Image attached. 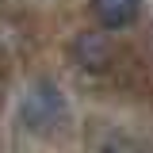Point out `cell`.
Returning a JSON list of instances; mask_svg holds the SVG:
<instances>
[{
  "mask_svg": "<svg viewBox=\"0 0 153 153\" xmlns=\"http://www.w3.org/2000/svg\"><path fill=\"white\" fill-rule=\"evenodd\" d=\"M142 12V0H92V16L103 31H123L130 27Z\"/></svg>",
  "mask_w": 153,
  "mask_h": 153,
  "instance_id": "cell-3",
  "label": "cell"
},
{
  "mask_svg": "<svg viewBox=\"0 0 153 153\" xmlns=\"http://www.w3.org/2000/svg\"><path fill=\"white\" fill-rule=\"evenodd\" d=\"M19 115H23V126H27V130L50 134V130H57V126L69 119V100L57 92V84L38 80L35 88L27 92V100H23Z\"/></svg>",
  "mask_w": 153,
  "mask_h": 153,
  "instance_id": "cell-1",
  "label": "cell"
},
{
  "mask_svg": "<svg viewBox=\"0 0 153 153\" xmlns=\"http://www.w3.org/2000/svg\"><path fill=\"white\" fill-rule=\"evenodd\" d=\"M69 54H73V61L84 73H103L111 65V42L100 35V31H80L69 42Z\"/></svg>",
  "mask_w": 153,
  "mask_h": 153,
  "instance_id": "cell-2",
  "label": "cell"
}]
</instances>
